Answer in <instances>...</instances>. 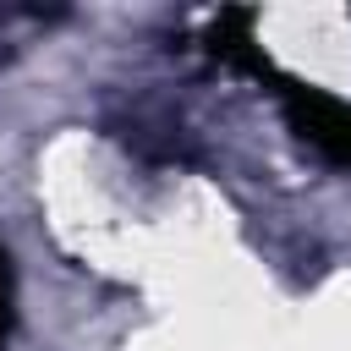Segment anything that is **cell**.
I'll return each mask as SVG.
<instances>
[{"instance_id":"obj_1","label":"cell","mask_w":351,"mask_h":351,"mask_svg":"<svg viewBox=\"0 0 351 351\" xmlns=\"http://www.w3.org/2000/svg\"><path fill=\"white\" fill-rule=\"evenodd\" d=\"M5 329H11V285H5V258H0V351H5Z\"/></svg>"}]
</instances>
